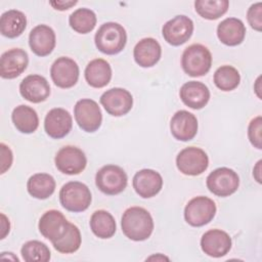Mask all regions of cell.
<instances>
[{"mask_svg":"<svg viewBox=\"0 0 262 262\" xmlns=\"http://www.w3.org/2000/svg\"><path fill=\"white\" fill-rule=\"evenodd\" d=\"M121 226L123 233L131 241L142 242L147 239L154 230V220L150 213L142 207H130L122 216Z\"/></svg>","mask_w":262,"mask_h":262,"instance_id":"1","label":"cell"},{"mask_svg":"<svg viewBox=\"0 0 262 262\" xmlns=\"http://www.w3.org/2000/svg\"><path fill=\"white\" fill-rule=\"evenodd\" d=\"M94 42L96 48L107 55L120 53L126 45L127 34L123 26L118 23H104L97 30Z\"/></svg>","mask_w":262,"mask_h":262,"instance_id":"2","label":"cell"},{"mask_svg":"<svg viewBox=\"0 0 262 262\" xmlns=\"http://www.w3.org/2000/svg\"><path fill=\"white\" fill-rule=\"evenodd\" d=\"M212 66V54L202 44H191L186 47L181 56V67L190 77L206 75Z\"/></svg>","mask_w":262,"mask_h":262,"instance_id":"3","label":"cell"},{"mask_svg":"<svg viewBox=\"0 0 262 262\" xmlns=\"http://www.w3.org/2000/svg\"><path fill=\"white\" fill-rule=\"evenodd\" d=\"M92 196L88 186L79 181H70L59 190V202L70 212H83L91 204Z\"/></svg>","mask_w":262,"mask_h":262,"instance_id":"4","label":"cell"},{"mask_svg":"<svg viewBox=\"0 0 262 262\" xmlns=\"http://www.w3.org/2000/svg\"><path fill=\"white\" fill-rule=\"evenodd\" d=\"M128 177L126 172L117 165H105L95 175L97 188L108 195L121 193L127 186Z\"/></svg>","mask_w":262,"mask_h":262,"instance_id":"5","label":"cell"},{"mask_svg":"<svg viewBox=\"0 0 262 262\" xmlns=\"http://www.w3.org/2000/svg\"><path fill=\"white\" fill-rule=\"evenodd\" d=\"M208 189L215 195L225 198L234 193L239 186V177L235 171L220 167L212 171L206 179Z\"/></svg>","mask_w":262,"mask_h":262,"instance_id":"6","label":"cell"},{"mask_svg":"<svg viewBox=\"0 0 262 262\" xmlns=\"http://www.w3.org/2000/svg\"><path fill=\"white\" fill-rule=\"evenodd\" d=\"M217 208L213 200L202 195L195 196L186 204L184 219L191 226H204L213 220Z\"/></svg>","mask_w":262,"mask_h":262,"instance_id":"7","label":"cell"},{"mask_svg":"<svg viewBox=\"0 0 262 262\" xmlns=\"http://www.w3.org/2000/svg\"><path fill=\"white\" fill-rule=\"evenodd\" d=\"M74 116L78 126L85 132H95L101 126L102 114L97 102L93 99L78 100L74 106Z\"/></svg>","mask_w":262,"mask_h":262,"instance_id":"8","label":"cell"},{"mask_svg":"<svg viewBox=\"0 0 262 262\" xmlns=\"http://www.w3.org/2000/svg\"><path fill=\"white\" fill-rule=\"evenodd\" d=\"M177 169L184 175L196 176L205 172L209 166V158L200 147H185L176 157Z\"/></svg>","mask_w":262,"mask_h":262,"instance_id":"9","label":"cell"},{"mask_svg":"<svg viewBox=\"0 0 262 262\" xmlns=\"http://www.w3.org/2000/svg\"><path fill=\"white\" fill-rule=\"evenodd\" d=\"M58 171L68 175L80 174L87 165V159L82 149L73 145L61 147L54 158Z\"/></svg>","mask_w":262,"mask_h":262,"instance_id":"10","label":"cell"},{"mask_svg":"<svg viewBox=\"0 0 262 262\" xmlns=\"http://www.w3.org/2000/svg\"><path fill=\"white\" fill-rule=\"evenodd\" d=\"M193 32V23L186 15H176L162 28V34L167 43L179 46L189 40Z\"/></svg>","mask_w":262,"mask_h":262,"instance_id":"11","label":"cell"},{"mask_svg":"<svg viewBox=\"0 0 262 262\" xmlns=\"http://www.w3.org/2000/svg\"><path fill=\"white\" fill-rule=\"evenodd\" d=\"M100 103L110 115L121 117L131 111L133 97L128 90L116 87L102 93L100 96Z\"/></svg>","mask_w":262,"mask_h":262,"instance_id":"12","label":"cell"},{"mask_svg":"<svg viewBox=\"0 0 262 262\" xmlns=\"http://www.w3.org/2000/svg\"><path fill=\"white\" fill-rule=\"evenodd\" d=\"M50 76L57 87L62 89L71 88L78 82L79 66L70 57H58L50 68Z\"/></svg>","mask_w":262,"mask_h":262,"instance_id":"13","label":"cell"},{"mask_svg":"<svg viewBox=\"0 0 262 262\" xmlns=\"http://www.w3.org/2000/svg\"><path fill=\"white\" fill-rule=\"evenodd\" d=\"M231 237L221 229H210L201 238L202 251L213 258L225 256L231 249Z\"/></svg>","mask_w":262,"mask_h":262,"instance_id":"14","label":"cell"},{"mask_svg":"<svg viewBox=\"0 0 262 262\" xmlns=\"http://www.w3.org/2000/svg\"><path fill=\"white\" fill-rule=\"evenodd\" d=\"M28 63L29 56L24 49H9L1 55L0 75L3 79H14L25 72Z\"/></svg>","mask_w":262,"mask_h":262,"instance_id":"15","label":"cell"},{"mask_svg":"<svg viewBox=\"0 0 262 262\" xmlns=\"http://www.w3.org/2000/svg\"><path fill=\"white\" fill-rule=\"evenodd\" d=\"M132 185L139 196L149 199L161 191L163 187V178L159 172L152 169H142L135 173Z\"/></svg>","mask_w":262,"mask_h":262,"instance_id":"16","label":"cell"},{"mask_svg":"<svg viewBox=\"0 0 262 262\" xmlns=\"http://www.w3.org/2000/svg\"><path fill=\"white\" fill-rule=\"evenodd\" d=\"M72 126V116L68 111L61 107L50 110L44 120V129L46 134L54 139H60L68 135Z\"/></svg>","mask_w":262,"mask_h":262,"instance_id":"17","label":"cell"},{"mask_svg":"<svg viewBox=\"0 0 262 262\" xmlns=\"http://www.w3.org/2000/svg\"><path fill=\"white\" fill-rule=\"evenodd\" d=\"M196 117L184 110L176 112L170 122V130L172 135L180 141H189L194 138L198 133Z\"/></svg>","mask_w":262,"mask_h":262,"instance_id":"18","label":"cell"},{"mask_svg":"<svg viewBox=\"0 0 262 262\" xmlns=\"http://www.w3.org/2000/svg\"><path fill=\"white\" fill-rule=\"evenodd\" d=\"M20 95L28 101L39 103L50 95V86L47 80L40 75H29L19 84Z\"/></svg>","mask_w":262,"mask_h":262,"instance_id":"19","label":"cell"},{"mask_svg":"<svg viewBox=\"0 0 262 262\" xmlns=\"http://www.w3.org/2000/svg\"><path fill=\"white\" fill-rule=\"evenodd\" d=\"M55 33L47 25H38L29 35L31 50L38 56L49 55L55 47Z\"/></svg>","mask_w":262,"mask_h":262,"instance_id":"20","label":"cell"},{"mask_svg":"<svg viewBox=\"0 0 262 262\" xmlns=\"http://www.w3.org/2000/svg\"><path fill=\"white\" fill-rule=\"evenodd\" d=\"M69 221L63 214L57 210L46 211L39 220L40 233L51 243L59 238L66 231Z\"/></svg>","mask_w":262,"mask_h":262,"instance_id":"21","label":"cell"},{"mask_svg":"<svg viewBox=\"0 0 262 262\" xmlns=\"http://www.w3.org/2000/svg\"><path fill=\"white\" fill-rule=\"evenodd\" d=\"M179 96L186 106L193 110H201L209 102L210 90L202 82L189 81L181 86Z\"/></svg>","mask_w":262,"mask_h":262,"instance_id":"22","label":"cell"},{"mask_svg":"<svg viewBox=\"0 0 262 262\" xmlns=\"http://www.w3.org/2000/svg\"><path fill=\"white\" fill-rule=\"evenodd\" d=\"M162 48L154 38H143L134 47L133 56L136 63L142 68L154 67L161 58Z\"/></svg>","mask_w":262,"mask_h":262,"instance_id":"23","label":"cell"},{"mask_svg":"<svg viewBox=\"0 0 262 262\" xmlns=\"http://www.w3.org/2000/svg\"><path fill=\"white\" fill-rule=\"evenodd\" d=\"M217 36L221 43L227 46L239 45L246 36L244 23L236 17H227L217 27Z\"/></svg>","mask_w":262,"mask_h":262,"instance_id":"24","label":"cell"},{"mask_svg":"<svg viewBox=\"0 0 262 262\" xmlns=\"http://www.w3.org/2000/svg\"><path fill=\"white\" fill-rule=\"evenodd\" d=\"M86 82L93 88H102L106 86L112 79V68L110 63L102 58L91 60L85 69Z\"/></svg>","mask_w":262,"mask_h":262,"instance_id":"25","label":"cell"},{"mask_svg":"<svg viewBox=\"0 0 262 262\" xmlns=\"http://www.w3.org/2000/svg\"><path fill=\"white\" fill-rule=\"evenodd\" d=\"M27 27V17L24 12L10 9L0 17V32L4 37L13 39L23 34Z\"/></svg>","mask_w":262,"mask_h":262,"instance_id":"26","label":"cell"},{"mask_svg":"<svg viewBox=\"0 0 262 262\" xmlns=\"http://www.w3.org/2000/svg\"><path fill=\"white\" fill-rule=\"evenodd\" d=\"M11 120L15 128L25 134L35 132L39 126V118L36 111L25 104H20L12 111Z\"/></svg>","mask_w":262,"mask_h":262,"instance_id":"27","label":"cell"},{"mask_svg":"<svg viewBox=\"0 0 262 262\" xmlns=\"http://www.w3.org/2000/svg\"><path fill=\"white\" fill-rule=\"evenodd\" d=\"M55 180L47 173H36L27 182L28 192L35 199L45 200L52 195L55 190Z\"/></svg>","mask_w":262,"mask_h":262,"instance_id":"28","label":"cell"},{"mask_svg":"<svg viewBox=\"0 0 262 262\" xmlns=\"http://www.w3.org/2000/svg\"><path fill=\"white\" fill-rule=\"evenodd\" d=\"M90 229L99 238L112 237L117 229L115 218L105 210H97L90 217Z\"/></svg>","mask_w":262,"mask_h":262,"instance_id":"29","label":"cell"},{"mask_svg":"<svg viewBox=\"0 0 262 262\" xmlns=\"http://www.w3.org/2000/svg\"><path fill=\"white\" fill-rule=\"evenodd\" d=\"M81 242L82 237L79 228L75 224L69 222L66 231L59 238L52 243V246L59 253L72 254L79 250Z\"/></svg>","mask_w":262,"mask_h":262,"instance_id":"30","label":"cell"},{"mask_svg":"<svg viewBox=\"0 0 262 262\" xmlns=\"http://www.w3.org/2000/svg\"><path fill=\"white\" fill-rule=\"evenodd\" d=\"M71 28L79 34L90 33L96 25V15L89 8H78L69 17Z\"/></svg>","mask_w":262,"mask_h":262,"instance_id":"31","label":"cell"},{"mask_svg":"<svg viewBox=\"0 0 262 262\" xmlns=\"http://www.w3.org/2000/svg\"><path fill=\"white\" fill-rule=\"evenodd\" d=\"M229 2L227 0H196L194 2L195 11L204 18L217 19L228 10Z\"/></svg>","mask_w":262,"mask_h":262,"instance_id":"32","label":"cell"},{"mask_svg":"<svg viewBox=\"0 0 262 262\" xmlns=\"http://www.w3.org/2000/svg\"><path fill=\"white\" fill-rule=\"evenodd\" d=\"M214 84L222 91H231L235 89L241 82L238 71L231 66H221L214 73Z\"/></svg>","mask_w":262,"mask_h":262,"instance_id":"33","label":"cell"},{"mask_svg":"<svg viewBox=\"0 0 262 262\" xmlns=\"http://www.w3.org/2000/svg\"><path fill=\"white\" fill-rule=\"evenodd\" d=\"M23 259L26 262L40 261L47 262L50 260L51 253L49 248L40 241H29L25 243L20 250Z\"/></svg>","mask_w":262,"mask_h":262,"instance_id":"34","label":"cell"},{"mask_svg":"<svg viewBox=\"0 0 262 262\" xmlns=\"http://www.w3.org/2000/svg\"><path fill=\"white\" fill-rule=\"evenodd\" d=\"M248 137L252 145L258 149L262 148V118L258 116L251 120L248 127Z\"/></svg>","mask_w":262,"mask_h":262,"instance_id":"35","label":"cell"},{"mask_svg":"<svg viewBox=\"0 0 262 262\" xmlns=\"http://www.w3.org/2000/svg\"><path fill=\"white\" fill-rule=\"evenodd\" d=\"M247 19L250 26L260 32L262 30V3L257 2L252 4L247 12Z\"/></svg>","mask_w":262,"mask_h":262,"instance_id":"36","label":"cell"},{"mask_svg":"<svg viewBox=\"0 0 262 262\" xmlns=\"http://www.w3.org/2000/svg\"><path fill=\"white\" fill-rule=\"evenodd\" d=\"M0 147H1V172L0 173L3 174L11 167L13 156H12L11 149L4 143H0Z\"/></svg>","mask_w":262,"mask_h":262,"instance_id":"37","label":"cell"},{"mask_svg":"<svg viewBox=\"0 0 262 262\" xmlns=\"http://www.w3.org/2000/svg\"><path fill=\"white\" fill-rule=\"evenodd\" d=\"M77 3V1H51L50 5L56 10H67Z\"/></svg>","mask_w":262,"mask_h":262,"instance_id":"38","label":"cell"},{"mask_svg":"<svg viewBox=\"0 0 262 262\" xmlns=\"http://www.w3.org/2000/svg\"><path fill=\"white\" fill-rule=\"evenodd\" d=\"M1 218H2V233H1V238H4L5 235L9 232V228H10V224H9V220H7L6 216L4 214H1Z\"/></svg>","mask_w":262,"mask_h":262,"instance_id":"39","label":"cell"},{"mask_svg":"<svg viewBox=\"0 0 262 262\" xmlns=\"http://www.w3.org/2000/svg\"><path fill=\"white\" fill-rule=\"evenodd\" d=\"M261 163H262L261 160L258 161L257 164H256V166L254 167V170H253V176H254V178L257 180L258 183H261V182H262V181H261Z\"/></svg>","mask_w":262,"mask_h":262,"instance_id":"40","label":"cell"}]
</instances>
